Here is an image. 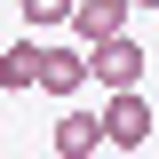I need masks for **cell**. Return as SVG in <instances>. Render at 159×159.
Returning a JSON list of instances; mask_svg holds the SVG:
<instances>
[{"mask_svg": "<svg viewBox=\"0 0 159 159\" xmlns=\"http://www.w3.org/2000/svg\"><path fill=\"white\" fill-rule=\"evenodd\" d=\"M127 8L135 0H80V16H72V40L96 56V48H111V40H127Z\"/></svg>", "mask_w": 159, "mask_h": 159, "instance_id": "6da1fadb", "label": "cell"}, {"mask_svg": "<svg viewBox=\"0 0 159 159\" xmlns=\"http://www.w3.org/2000/svg\"><path fill=\"white\" fill-rule=\"evenodd\" d=\"M143 48L135 40H111V48H96V56H88V72H96V88H111V96H135V80H143Z\"/></svg>", "mask_w": 159, "mask_h": 159, "instance_id": "7a4b0ae2", "label": "cell"}, {"mask_svg": "<svg viewBox=\"0 0 159 159\" xmlns=\"http://www.w3.org/2000/svg\"><path fill=\"white\" fill-rule=\"evenodd\" d=\"M151 127H159V119H151V103H143V88H135V96H111V103H103V143H111V151H135Z\"/></svg>", "mask_w": 159, "mask_h": 159, "instance_id": "3957f363", "label": "cell"}, {"mask_svg": "<svg viewBox=\"0 0 159 159\" xmlns=\"http://www.w3.org/2000/svg\"><path fill=\"white\" fill-rule=\"evenodd\" d=\"M48 143H56V159H96V143H103V111H56Z\"/></svg>", "mask_w": 159, "mask_h": 159, "instance_id": "277c9868", "label": "cell"}, {"mask_svg": "<svg viewBox=\"0 0 159 159\" xmlns=\"http://www.w3.org/2000/svg\"><path fill=\"white\" fill-rule=\"evenodd\" d=\"M88 80H96V72H88V48H48V64H40V88H48V96L72 103Z\"/></svg>", "mask_w": 159, "mask_h": 159, "instance_id": "5b68a950", "label": "cell"}, {"mask_svg": "<svg viewBox=\"0 0 159 159\" xmlns=\"http://www.w3.org/2000/svg\"><path fill=\"white\" fill-rule=\"evenodd\" d=\"M40 64H48V48H40V40L24 32L16 48H0V88H8V96H24V88H40Z\"/></svg>", "mask_w": 159, "mask_h": 159, "instance_id": "8992f818", "label": "cell"}, {"mask_svg": "<svg viewBox=\"0 0 159 159\" xmlns=\"http://www.w3.org/2000/svg\"><path fill=\"white\" fill-rule=\"evenodd\" d=\"M16 16L32 24V32H48V24H72L80 16V0H16Z\"/></svg>", "mask_w": 159, "mask_h": 159, "instance_id": "52a82bcc", "label": "cell"}, {"mask_svg": "<svg viewBox=\"0 0 159 159\" xmlns=\"http://www.w3.org/2000/svg\"><path fill=\"white\" fill-rule=\"evenodd\" d=\"M135 8H159V0H135Z\"/></svg>", "mask_w": 159, "mask_h": 159, "instance_id": "ba28073f", "label": "cell"}]
</instances>
